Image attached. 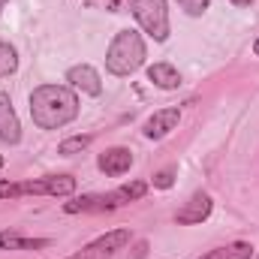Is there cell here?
I'll return each mask as SVG.
<instances>
[{
	"label": "cell",
	"mask_w": 259,
	"mask_h": 259,
	"mask_svg": "<svg viewBox=\"0 0 259 259\" xmlns=\"http://www.w3.org/2000/svg\"><path fill=\"white\" fill-rule=\"evenodd\" d=\"M172 184H175V169H163V172H157V175H154V187L169 190Z\"/></svg>",
	"instance_id": "18"
},
{
	"label": "cell",
	"mask_w": 259,
	"mask_h": 259,
	"mask_svg": "<svg viewBox=\"0 0 259 259\" xmlns=\"http://www.w3.org/2000/svg\"><path fill=\"white\" fill-rule=\"evenodd\" d=\"M178 121H181V109H178V106L160 109V112H154V115L145 121V136H148V139H166L172 130H178Z\"/></svg>",
	"instance_id": "9"
},
{
	"label": "cell",
	"mask_w": 259,
	"mask_h": 259,
	"mask_svg": "<svg viewBox=\"0 0 259 259\" xmlns=\"http://www.w3.org/2000/svg\"><path fill=\"white\" fill-rule=\"evenodd\" d=\"M52 241L49 238H21L15 232H0V247L3 250H39V247H49Z\"/></svg>",
	"instance_id": "13"
},
{
	"label": "cell",
	"mask_w": 259,
	"mask_h": 259,
	"mask_svg": "<svg viewBox=\"0 0 259 259\" xmlns=\"http://www.w3.org/2000/svg\"><path fill=\"white\" fill-rule=\"evenodd\" d=\"M148 81H154L163 91H175L181 84V75H178V69L172 64H154L148 66Z\"/></svg>",
	"instance_id": "12"
},
{
	"label": "cell",
	"mask_w": 259,
	"mask_h": 259,
	"mask_svg": "<svg viewBox=\"0 0 259 259\" xmlns=\"http://www.w3.org/2000/svg\"><path fill=\"white\" fill-rule=\"evenodd\" d=\"M232 3H235V6H250L253 0H232Z\"/></svg>",
	"instance_id": "19"
},
{
	"label": "cell",
	"mask_w": 259,
	"mask_h": 259,
	"mask_svg": "<svg viewBox=\"0 0 259 259\" xmlns=\"http://www.w3.org/2000/svg\"><path fill=\"white\" fill-rule=\"evenodd\" d=\"M130 12L148 36H154L157 42L169 39V6H166V0H130Z\"/></svg>",
	"instance_id": "5"
},
{
	"label": "cell",
	"mask_w": 259,
	"mask_h": 259,
	"mask_svg": "<svg viewBox=\"0 0 259 259\" xmlns=\"http://www.w3.org/2000/svg\"><path fill=\"white\" fill-rule=\"evenodd\" d=\"M0 142H6V145H18V142H21L18 115H15V109H12L9 94H3V91H0Z\"/></svg>",
	"instance_id": "10"
},
{
	"label": "cell",
	"mask_w": 259,
	"mask_h": 259,
	"mask_svg": "<svg viewBox=\"0 0 259 259\" xmlns=\"http://www.w3.org/2000/svg\"><path fill=\"white\" fill-rule=\"evenodd\" d=\"M30 118L39 130H61L78 118V97L66 84H39L30 94Z\"/></svg>",
	"instance_id": "1"
},
{
	"label": "cell",
	"mask_w": 259,
	"mask_h": 259,
	"mask_svg": "<svg viewBox=\"0 0 259 259\" xmlns=\"http://www.w3.org/2000/svg\"><path fill=\"white\" fill-rule=\"evenodd\" d=\"M253 55H256V58H259V39H256V42H253Z\"/></svg>",
	"instance_id": "20"
},
{
	"label": "cell",
	"mask_w": 259,
	"mask_h": 259,
	"mask_svg": "<svg viewBox=\"0 0 259 259\" xmlns=\"http://www.w3.org/2000/svg\"><path fill=\"white\" fill-rule=\"evenodd\" d=\"M145 193H148V184H145V181H133V184H124V187H118V190H112V193L78 196V199L66 202L64 211L66 214H88V211L100 214V211H115V208H121V205H127V202L142 199Z\"/></svg>",
	"instance_id": "3"
},
{
	"label": "cell",
	"mask_w": 259,
	"mask_h": 259,
	"mask_svg": "<svg viewBox=\"0 0 259 259\" xmlns=\"http://www.w3.org/2000/svg\"><path fill=\"white\" fill-rule=\"evenodd\" d=\"M75 193V178L72 175H46V178H30V181H0V199H21V196H64Z\"/></svg>",
	"instance_id": "4"
},
{
	"label": "cell",
	"mask_w": 259,
	"mask_h": 259,
	"mask_svg": "<svg viewBox=\"0 0 259 259\" xmlns=\"http://www.w3.org/2000/svg\"><path fill=\"white\" fill-rule=\"evenodd\" d=\"M97 166H100V172H103V175L118 178V175L130 172V166H133V151H130V148H109V151H103V154H100Z\"/></svg>",
	"instance_id": "11"
},
{
	"label": "cell",
	"mask_w": 259,
	"mask_h": 259,
	"mask_svg": "<svg viewBox=\"0 0 259 259\" xmlns=\"http://www.w3.org/2000/svg\"><path fill=\"white\" fill-rule=\"evenodd\" d=\"M145 58H148V52H145V39H142V33H136V30H121L115 39H112V46H109V52H106V69L112 72V75H133L139 66L145 64Z\"/></svg>",
	"instance_id": "2"
},
{
	"label": "cell",
	"mask_w": 259,
	"mask_h": 259,
	"mask_svg": "<svg viewBox=\"0 0 259 259\" xmlns=\"http://www.w3.org/2000/svg\"><path fill=\"white\" fill-rule=\"evenodd\" d=\"M211 208H214V202H211V196L208 193H193L187 202H184V208L175 214V220L181 223V226H196V223H202V220H208V214H211Z\"/></svg>",
	"instance_id": "8"
},
{
	"label": "cell",
	"mask_w": 259,
	"mask_h": 259,
	"mask_svg": "<svg viewBox=\"0 0 259 259\" xmlns=\"http://www.w3.org/2000/svg\"><path fill=\"white\" fill-rule=\"evenodd\" d=\"M91 142H94V136H72V139H64V142L58 145V154H64V157L81 154V151H84Z\"/></svg>",
	"instance_id": "16"
},
{
	"label": "cell",
	"mask_w": 259,
	"mask_h": 259,
	"mask_svg": "<svg viewBox=\"0 0 259 259\" xmlns=\"http://www.w3.org/2000/svg\"><path fill=\"white\" fill-rule=\"evenodd\" d=\"M6 3H9V0H0V12H3V6H6Z\"/></svg>",
	"instance_id": "21"
},
{
	"label": "cell",
	"mask_w": 259,
	"mask_h": 259,
	"mask_svg": "<svg viewBox=\"0 0 259 259\" xmlns=\"http://www.w3.org/2000/svg\"><path fill=\"white\" fill-rule=\"evenodd\" d=\"M0 169H3V157H0Z\"/></svg>",
	"instance_id": "22"
},
{
	"label": "cell",
	"mask_w": 259,
	"mask_h": 259,
	"mask_svg": "<svg viewBox=\"0 0 259 259\" xmlns=\"http://www.w3.org/2000/svg\"><path fill=\"white\" fill-rule=\"evenodd\" d=\"M15 69H18V52H15V46H9L6 39H0V78L12 75Z\"/></svg>",
	"instance_id": "15"
},
{
	"label": "cell",
	"mask_w": 259,
	"mask_h": 259,
	"mask_svg": "<svg viewBox=\"0 0 259 259\" xmlns=\"http://www.w3.org/2000/svg\"><path fill=\"white\" fill-rule=\"evenodd\" d=\"M66 81L72 91H81V94H91V97H100L103 94V81H100V72L88 64H78V66H69L66 72Z\"/></svg>",
	"instance_id": "7"
},
{
	"label": "cell",
	"mask_w": 259,
	"mask_h": 259,
	"mask_svg": "<svg viewBox=\"0 0 259 259\" xmlns=\"http://www.w3.org/2000/svg\"><path fill=\"white\" fill-rule=\"evenodd\" d=\"M178 3H181V9H184L187 15H202L211 0H178Z\"/></svg>",
	"instance_id": "17"
},
{
	"label": "cell",
	"mask_w": 259,
	"mask_h": 259,
	"mask_svg": "<svg viewBox=\"0 0 259 259\" xmlns=\"http://www.w3.org/2000/svg\"><path fill=\"white\" fill-rule=\"evenodd\" d=\"M130 244V229H112L100 238H94L91 244H84L81 250H75L66 259H115L118 250H124Z\"/></svg>",
	"instance_id": "6"
},
{
	"label": "cell",
	"mask_w": 259,
	"mask_h": 259,
	"mask_svg": "<svg viewBox=\"0 0 259 259\" xmlns=\"http://www.w3.org/2000/svg\"><path fill=\"white\" fill-rule=\"evenodd\" d=\"M250 256H253V247L247 241H235V244H226V247H214L199 259H250Z\"/></svg>",
	"instance_id": "14"
}]
</instances>
